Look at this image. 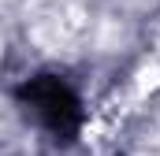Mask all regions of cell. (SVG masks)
<instances>
[{"label": "cell", "mask_w": 160, "mask_h": 156, "mask_svg": "<svg viewBox=\"0 0 160 156\" xmlns=\"http://www.w3.org/2000/svg\"><path fill=\"white\" fill-rule=\"evenodd\" d=\"M22 104L56 138H71L82 123V104H78V97L71 93V85L63 78H52V75L30 78L22 85Z\"/></svg>", "instance_id": "1"}]
</instances>
